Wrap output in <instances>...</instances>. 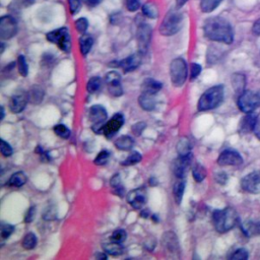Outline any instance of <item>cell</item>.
<instances>
[{
  "label": "cell",
  "mask_w": 260,
  "mask_h": 260,
  "mask_svg": "<svg viewBox=\"0 0 260 260\" xmlns=\"http://www.w3.org/2000/svg\"><path fill=\"white\" fill-rule=\"evenodd\" d=\"M101 85H102V79L99 76H92L87 81L86 89H87L88 92L93 93V92H95L96 90L100 89Z\"/></svg>",
  "instance_id": "cell-36"
},
{
  "label": "cell",
  "mask_w": 260,
  "mask_h": 260,
  "mask_svg": "<svg viewBox=\"0 0 260 260\" xmlns=\"http://www.w3.org/2000/svg\"><path fill=\"white\" fill-rule=\"evenodd\" d=\"M110 157V152L108 150H102L99 152V154L95 156L93 162L98 166H103L108 162Z\"/></svg>",
  "instance_id": "cell-42"
},
{
  "label": "cell",
  "mask_w": 260,
  "mask_h": 260,
  "mask_svg": "<svg viewBox=\"0 0 260 260\" xmlns=\"http://www.w3.org/2000/svg\"><path fill=\"white\" fill-rule=\"evenodd\" d=\"M19 5L21 6H24V7H27V6H30L35 3V0H15Z\"/></svg>",
  "instance_id": "cell-53"
},
{
  "label": "cell",
  "mask_w": 260,
  "mask_h": 260,
  "mask_svg": "<svg viewBox=\"0 0 260 260\" xmlns=\"http://www.w3.org/2000/svg\"><path fill=\"white\" fill-rule=\"evenodd\" d=\"M48 42L53 43L59 47V49L65 53L71 51V38L69 29L65 26L51 30L46 35Z\"/></svg>",
  "instance_id": "cell-6"
},
{
  "label": "cell",
  "mask_w": 260,
  "mask_h": 260,
  "mask_svg": "<svg viewBox=\"0 0 260 260\" xmlns=\"http://www.w3.org/2000/svg\"><path fill=\"white\" fill-rule=\"evenodd\" d=\"M252 31H253L255 35L260 36V19H258L257 21L254 22L253 27H252Z\"/></svg>",
  "instance_id": "cell-52"
},
{
  "label": "cell",
  "mask_w": 260,
  "mask_h": 260,
  "mask_svg": "<svg viewBox=\"0 0 260 260\" xmlns=\"http://www.w3.org/2000/svg\"><path fill=\"white\" fill-rule=\"evenodd\" d=\"M28 101L32 104H40L44 98V90L41 86L34 85L27 92Z\"/></svg>",
  "instance_id": "cell-28"
},
{
  "label": "cell",
  "mask_w": 260,
  "mask_h": 260,
  "mask_svg": "<svg viewBox=\"0 0 260 260\" xmlns=\"http://www.w3.org/2000/svg\"><path fill=\"white\" fill-rule=\"evenodd\" d=\"M188 75V66L184 58H175L170 64V78L174 86H182Z\"/></svg>",
  "instance_id": "cell-5"
},
{
  "label": "cell",
  "mask_w": 260,
  "mask_h": 260,
  "mask_svg": "<svg viewBox=\"0 0 260 260\" xmlns=\"http://www.w3.org/2000/svg\"><path fill=\"white\" fill-rule=\"evenodd\" d=\"M17 34V22L11 15H3L0 18V39L9 40Z\"/></svg>",
  "instance_id": "cell-10"
},
{
  "label": "cell",
  "mask_w": 260,
  "mask_h": 260,
  "mask_svg": "<svg viewBox=\"0 0 260 260\" xmlns=\"http://www.w3.org/2000/svg\"><path fill=\"white\" fill-rule=\"evenodd\" d=\"M243 162V158L240 153L233 149H225L220 152L217 164L220 166H238Z\"/></svg>",
  "instance_id": "cell-14"
},
{
  "label": "cell",
  "mask_w": 260,
  "mask_h": 260,
  "mask_svg": "<svg viewBox=\"0 0 260 260\" xmlns=\"http://www.w3.org/2000/svg\"><path fill=\"white\" fill-rule=\"evenodd\" d=\"M96 257H98V258H100V259H106V258H107V255H106V252H104V253H100V254H98V255H96Z\"/></svg>",
  "instance_id": "cell-58"
},
{
  "label": "cell",
  "mask_w": 260,
  "mask_h": 260,
  "mask_svg": "<svg viewBox=\"0 0 260 260\" xmlns=\"http://www.w3.org/2000/svg\"><path fill=\"white\" fill-rule=\"evenodd\" d=\"M105 81L108 90L113 96H120L123 94V88L121 84V75L117 71L108 72L105 76Z\"/></svg>",
  "instance_id": "cell-12"
},
{
  "label": "cell",
  "mask_w": 260,
  "mask_h": 260,
  "mask_svg": "<svg viewBox=\"0 0 260 260\" xmlns=\"http://www.w3.org/2000/svg\"><path fill=\"white\" fill-rule=\"evenodd\" d=\"M35 210H36L35 207H30V208L27 210V212H26V214H25V216H24V221H25V222H30V221L32 220L34 215H35Z\"/></svg>",
  "instance_id": "cell-51"
},
{
  "label": "cell",
  "mask_w": 260,
  "mask_h": 260,
  "mask_svg": "<svg viewBox=\"0 0 260 260\" xmlns=\"http://www.w3.org/2000/svg\"><path fill=\"white\" fill-rule=\"evenodd\" d=\"M177 151L179 153V156H186L191 154V143L188 138L183 137L179 140L177 144Z\"/></svg>",
  "instance_id": "cell-31"
},
{
  "label": "cell",
  "mask_w": 260,
  "mask_h": 260,
  "mask_svg": "<svg viewBox=\"0 0 260 260\" xmlns=\"http://www.w3.org/2000/svg\"><path fill=\"white\" fill-rule=\"evenodd\" d=\"M232 84L235 88V91L240 92V94L244 91L245 84H246V78L241 73H235L232 76Z\"/></svg>",
  "instance_id": "cell-30"
},
{
  "label": "cell",
  "mask_w": 260,
  "mask_h": 260,
  "mask_svg": "<svg viewBox=\"0 0 260 260\" xmlns=\"http://www.w3.org/2000/svg\"><path fill=\"white\" fill-rule=\"evenodd\" d=\"M69 12L71 15H75L81 8V0H67Z\"/></svg>",
  "instance_id": "cell-44"
},
{
  "label": "cell",
  "mask_w": 260,
  "mask_h": 260,
  "mask_svg": "<svg viewBox=\"0 0 260 260\" xmlns=\"http://www.w3.org/2000/svg\"><path fill=\"white\" fill-rule=\"evenodd\" d=\"M127 238V234L124 230L122 229H119V230H116L112 233V236H111V241H114V242H117V243H123Z\"/></svg>",
  "instance_id": "cell-43"
},
{
  "label": "cell",
  "mask_w": 260,
  "mask_h": 260,
  "mask_svg": "<svg viewBox=\"0 0 260 260\" xmlns=\"http://www.w3.org/2000/svg\"><path fill=\"white\" fill-rule=\"evenodd\" d=\"M189 0H175V4H176V8L180 9L182 8Z\"/></svg>",
  "instance_id": "cell-55"
},
{
  "label": "cell",
  "mask_w": 260,
  "mask_h": 260,
  "mask_svg": "<svg viewBox=\"0 0 260 260\" xmlns=\"http://www.w3.org/2000/svg\"><path fill=\"white\" fill-rule=\"evenodd\" d=\"M184 16L179 9H171L165 15L160 25L158 27L159 34L162 36H173L176 35L183 25Z\"/></svg>",
  "instance_id": "cell-3"
},
{
  "label": "cell",
  "mask_w": 260,
  "mask_h": 260,
  "mask_svg": "<svg viewBox=\"0 0 260 260\" xmlns=\"http://www.w3.org/2000/svg\"><path fill=\"white\" fill-rule=\"evenodd\" d=\"M203 31L207 39L214 42L229 45L234 41V31L231 23L220 16L207 18L203 24Z\"/></svg>",
  "instance_id": "cell-1"
},
{
  "label": "cell",
  "mask_w": 260,
  "mask_h": 260,
  "mask_svg": "<svg viewBox=\"0 0 260 260\" xmlns=\"http://www.w3.org/2000/svg\"><path fill=\"white\" fill-rule=\"evenodd\" d=\"M74 24H75L76 30H77L79 34H81V35L85 34L86 30H87V28H88V20H87L85 17H79V18H77V19L75 20Z\"/></svg>",
  "instance_id": "cell-40"
},
{
  "label": "cell",
  "mask_w": 260,
  "mask_h": 260,
  "mask_svg": "<svg viewBox=\"0 0 260 260\" xmlns=\"http://www.w3.org/2000/svg\"><path fill=\"white\" fill-rule=\"evenodd\" d=\"M128 203L134 209H141L146 201V191L144 188H137L130 191L127 195Z\"/></svg>",
  "instance_id": "cell-15"
},
{
  "label": "cell",
  "mask_w": 260,
  "mask_h": 260,
  "mask_svg": "<svg viewBox=\"0 0 260 260\" xmlns=\"http://www.w3.org/2000/svg\"><path fill=\"white\" fill-rule=\"evenodd\" d=\"M162 84L153 78H145L141 84L142 92L148 94H155L160 90Z\"/></svg>",
  "instance_id": "cell-21"
},
{
  "label": "cell",
  "mask_w": 260,
  "mask_h": 260,
  "mask_svg": "<svg viewBox=\"0 0 260 260\" xmlns=\"http://www.w3.org/2000/svg\"><path fill=\"white\" fill-rule=\"evenodd\" d=\"M17 69L21 76L25 77L28 73V66L24 55H18L17 57Z\"/></svg>",
  "instance_id": "cell-38"
},
{
  "label": "cell",
  "mask_w": 260,
  "mask_h": 260,
  "mask_svg": "<svg viewBox=\"0 0 260 260\" xmlns=\"http://www.w3.org/2000/svg\"><path fill=\"white\" fill-rule=\"evenodd\" d=\"M242 232L246 237H255L260 235V221L248 220L242 223Z\"/></svg>",
  "instance_id": "cell-22"
},
{
  "label": "cell",
  "mask_w": 260,
  "mask_h": 260,
  "mask_svg": "<svg viewBox=\"0 0 260 260\" xmlns=\"http://www.w3.org/2000/svg\"><path fill=\"white\" fill-rule=\"evenodd\" d=\"M238 107L243 113L254 112L260 107V92L244 90L238 99Z\"/></svg>",
  "instance_id": "cell-7"
},
{
  "label": "cell",
  "mask_w": 260,
  "mask_h": 260,
  "mask_svg": "<svg viewBox=\"0 0 260 260\" xmlns=\"http://www.w3.org/2000/svg\"><path fill=\"white\" fill-rule=\"evenodd\" d=\"M239 221V215L233 207L214 210L212 213V222L218 233H226L232 230Z\"/></svg>",
  "instance_id": "cell-2"
},
{
  "label": "cell",
  "mask_w": 260,
  "mask_h": 260,
  "mask_svg": "<svg viewBox=\"0 0 260 260\" xmlns=\"http://www.w3.org/2000/svg\"><path fill=\"white\" fill-rule=\"evenodd\" d=\"M241 186L246 192L260 193V171H254L246 175L241 181Z\"/></svg>",
  "instance_id": "cell-11"
},
{
  "label": "cell",
  "mask_w": 260,
  "mask_h": 260,
  "mask_svg": "<svg viewBox=\"0 0 260 260\" xmlns=\"http://www.w3.org/2000/svg\"><path fill=\"white\" fill-rule=\"evenodd\" d=\"M145 127H146V124H145L144 122H142V121L137 122V123H135V124L132 126V132H133L136 136H138V135H140V134L142 133V131L144 130Z\"/></svg>",
  "instance_id": "cell-50"
},
{
  "label": "cell",
  "mask_w": 260,
  "mask_h": 260,
  "mask_svg": "<svg viewBox=\"0 0 260 260\" xmlns=\"http://www.w3.org/2000/svg\"><path fill=\"white\" fill-rule=\"evenodd\" d=\"M13 150H12V147L10 146V144L8 142H6L5 140L1 139V153L3 156L7 157V156H10L12 154Z\"/></svg>",
  "instance_id": "cell-47"
},
{
  "label": "cell",
  "mask_w": 260,
  "mask_h": 260,
  "mask_svg": "<svg viewBox=\"0 0 260 260\" xmlns=\"http://www.w3.org/2000/svg\"><path fill=\"white\" fill-rule=\"evenodd\" d=\"M81 1L84 2L87 6H91V7L98 5L101 2V0H81Z\"/></svg>",
  "instance_id": "cell-54"
},
{
  "label": "cell",
  "mask_w": 260,
  "mask_h": 260,
  "mask_svg": "<svg viewBox=\"0 0 260 260\" xmlns=\"http://www.w3.org/2000/svg\"><path fill=\"white\" fill-rule=\"evenodd\" d=\"M110 185L111 187L114 188L115 192L119 195V196H123L124 194V188L123 186H121V178L119 174H115L111 180H110Z\"/></svg>",
  "instance_id": "cell-35"
},
{
  "label": "cell",
  "mask_w": 260,
  "mask_h": 260,
  "mask_svg": "<svg viewBox=\"0 0 260 260\" xmlns=\"http://www.w3.org/2000/svg\"><path fill=\"white\" fill-rule=\"evenodd\" d=\"M25 182H26V176L22 172H16L11 175V177L7 182V185L10 187L19 188L22 185H24Z\"/></svg>",
  "instance_id": "cell-29"
},
{
  "label": "cell",
  "mask_w": 260,
  "mask_h": 260,
  "mask_svg": "<svg viewBox=\"0 0 260 260\" xmlns=\"http://www.w3.org/2000/svg\"><path fill=\"white\" fill-rule=\"evenodd\" d=\"M133 145L134 141L128 135H122L115 140V146L120 150H130Z\"/></svg>",
  "instance_id": "cell-27"
},
{
  "label": "cell",
  "mask_w": 260,
  "mask_h": 260,
  "mask_svg": "<svg viewBox=\"0 0 260 260\" xmlns=\"http://www.w3.org/2000/svg\"><path fill=\"white\" fill-rule=\"evenodd\" d=\"M249 257V254H248V251L244 248H240V249H237L232 255H231V259L233 260H245Z\"/></svg>",
  "instance_id": "cell-45"
},
{
  "label": "cell",
  "mask_w": 260,
  "mask_h": 260,
  "mask_svg": "<svg viewBox=\"0 0 260 260\" xmlns=\"http://www.w3.org/2000/svg\"><path fill=\"white\" fill-rule=\"evenodd\" d=\"M124 124V116L121 113L115 114L103 127V133L108 139L112 138Z\"/></svg>",
  "instance_id": "cell-13"
},
{
  "label": "cell",
  "mask_w": 260,
  "mask_h": 260,
  "mask_svg": "<svg viewBox=\"0 0 260 260\" xmlns=\"http://www.w3.org/2000/svg\"><path fill=\"white\" fill-rule=\"evenodd\" d=\"M141 159H142V156H141V154L139 152L132 151L123 161H121V164L123 166H132V165H136Z\"/></svg>",
  "instance_id": "cell-39"
},
{
  "label": "cell",
  "mask_w": 260,
  "mask_h": 260,
  "mask_svg": "<svg viewBox=\"0 0 260 260\" xmlns=\"http://www.w3.org/2000/svg\"><path fill=\"white\" fill-rule=\"evenodd\" d=\"M222 0H200V10L203 13L212 12L221 3Z\"/></svg>",
  "instance_id": "cell-33"
},
{
  "label": "cell",
  "mask_w": 260,
  "mask_h": 260,
  "mask_svg": "<svg viewBox=\"0 0 260 260\" xmlns=\"http://www.w3.org/2000/svg\"><path fill=\"white\" fill-rule=\"evenodd\" d=\"M192 160V153L186 156H179L175 161L173 166L174 174L178 179H184L186 177V174L188 172V169L190 168Z\"/></svg>",
  "instance_id": "cell-16"
},
{
  "label": "cell",
  "mask_w": 260,
  "mask_h": 260,
  "mask_svg": "<svg viewBox=\"0 0 260 260\" xmlns=\"http://www.w3.org/2000/svg\"><path fill=\"white\" fill-rule=\"evenodd\" d=\"M254 132H255L256 136H257V137L260 139V122H259V121L257 122V124H256V126H255Z\"/></svg>",
  "instance_id": "cell-56"
},
{
  "label": "cell",
  "mask_w": 260,
  "mask_h": 260,
  "mask_svg": "<svg viewBox=\"0 0 260 260\" xmlns=\"http://www.w3.org/2000/svg\"><path fill=\"white\" fill-rule=\"evenodd\" d=\"M184 190H185V181H184V179H179L176 182V184L174 185V189H173L174 198H175V201L177 202V204L181 203L183 194H184Z\"/></svg>",
  "instance_id": "cell-32"
},
{
  "label": "cell",
  "mask_w": 260,
  "mask_h": 260,
  "mask_svg": "<svg viewBox=\"0 0 260 260\" xmlns=\"http://www.w3.org/2000/svg\"><path fill=\"white\" fill-rule=\"evenodd\" d=\"M141 54L138 52L137 54H132L128 57H126L125 59H123L122 61H120L119 65L122 68L124 73H128L131 71H134L135 69H137L140 66L141 63Z\"/></svg>",
  "instance_id": "cell-18"
},
{
  "label": "cell",
  "mask_w": 260,
  "mask_h": 260,
  "mask_svg": "<svg viewBox=\"0 0 260 260\" xmlns=\"http://www.w3.org/2000/svg\"><path fill=\"white\" fill-rule=\"evenodd\" d=\"M141 12L142 14L147 17V18H156L159 14V11H158V8H157V5L151 1H147L145 2L144 4H142L141 6Z\"/></svg>",
  "instance_id": "cell-23"
},
{
  "label": "cell",
  "mask_w": 260,
  "mask_h": 260,
  "mask_svg": "<svg viewBox=\"0 0 260 260\" xmlns=\"http://www.w3.org/2000/svg\"><path fill=\"white\" fill-rule=\"evenodd\" d=\"M161 244L169 252L176 253L179 250V241H178L177 236L173 232H166L162 235Z\"/></svg>",
  "instance_id": "cell-20"
},
{
  "label": "cell",
  "mask_w": 260,
  "mask_h": 260,
  "mask_svg": "<svg viewBox=\"0 0 260 260\" xmlns=\"http://www.w3.org/2000/svg\"><path fill=\"white\" fill-rule=\"evenodd\" d=\"M27 102H28L27 93L19 92V93L13 94L9 101V109L13 113H16V114L20 113L25 109Z\"/></svg>",
  "instance_id": "cell-17"
},
{
  "label": "cell",
  "mask_w": 260,
  "mask_h": 260,
  "mask_svg": "<svg viewBox=\"0 0 260 260\" xmlns=\"http://www.w3.org/2000/svg\"><path fill=\"white\" fill-rule=\"evenodd\" d=\"M54 132L56 135H58L59 137L63 138V139H67L70 136V130L67 126L63 125V124H58L54 127Z\"/></svg>",
  "instance_id": "cell-41"
},
{
  "label": "cell",
  "mask_w": 260,
  "mask_h": 260,
  "mask_svg": "<svg viewBox=\"0 0 260 260\" xmlns=\"http://www.w3.org/2000/svg\"><path fill=\"white\" fill-rule=\"evenodd\" d=\"M92 45H93V39L91 36L87 34L81 35V37L79 38V50L83 56H86L90 52Z\"/></svg>",
  "instance_id": "cell-24"
},
{
  "label": "cell",
  "mask_w": 260,
  "mask_h": 260,
  "mask_svg": "<svg viewBox=\"0 0 260 260\" xmlns=\"http://www.w3.org/2000/svg\"><path fill=\"white\" fill-rule=\"evenodd\" d=\"M4 118V109L3 107H1V120Z\"/></svg>",
  "instance_id": "cell-59"
},
{
  "label": "cell",
  "mask_w": 260,
  "mask_h": 260,
  "mask_svg": "<svg viewBox=\"0 0 260 260\" xmlns=\"http://www.w3.org/2000/svg\"><path fill=\"white\" fill-rule=\"evenodd\" d=\"M223 86L221 84L214 85L203 92L198 101L199 111H208L218 107L223 101Z\"/></svg>",
  "instance_id": "cell-4"
},
{
  "label": "cell",
  "mask_w": 260,
  "mask_h": 260,
  "mask_svg": "<svg viewBox=\"0 0 260 260\" xmlns=\"http://www.w3.org/2000/svg\"><path fill=\"white\" fill-rule=\"evenodd\" d=\"M108 117L107 110L101 105H94L89 109L88 119L91 122V129L94 133L102 134L103 127Z\"/></svg>",
  "instance_id": "cell-8"
},
{
  "label": "cell",
  "mask_w": 260,
  "mask_h": 260,
  "mask_svg": "<svg viewBox=\"0 0 260 260\" xmlns=\"http://www.w3.org/2000/svg\"><path fill=\"white\" fill-rule=\"evenodd\" d=\"M193 178L196 182H202L206 177V170L200 164H196L192 171Z\"/></svg>",
  "instance_id": "cell-37"
},
{
  "label": "cell",
  "mask_w": 260,
  "mask_h": 260,
  "mask_svg": "<svg viewBox=\"0 0 260 260\" xmlns=\"http://www.w3.org/2000/svg\"><path fill=\"white\" fill-rule=\"evenodd\" d=\"M13 231H14L13 225L8 224V223L2 224V226H1V237H2V239H7L13 233Z\"/></svg>",
  "instance_id": "cell-48"
},
{
  "label": "cell",
  "mask_w": 260,
  "mask_h": 260,
  "mask_svg": "<svg viewBox=\"0 0 260 260\" xmlns=\"http://www.w3.org/2000/svg\"><path fill=\"white\" fill-rule=\"evenodd\" d=\"M151 36H152V28L148 23L142 22L138 25L136 39H137L138 52L141 55L146 54L151 41Z\"/></svg>",
  "instance_id": "cell-9"
},
{
  "label": "cell",
  "mask_w": 260,
  "mask_h": 260,
  "mask_svg": "<svg viewBox=\"0 0 260 260\" xmlns=\"http://www.w3.org/2000/svg\"><path fill=\"white\" fill-rule=\"evenodd\" d=\"M148 214H149V210L148 209H144V210L141 211V216H143V217H147Z\"/></svg>",
  "instance_id": "cell-57"
},
{
  "label": "cell",
  "mask_w": 260,
  "mask_h": 260,
  "mask_svg": "<svg viewBox=\"0 0 260 260\" xmlns=\"http://www.w3.org/2000/svg\"><path fill=\"white\" fill-rule=\"evenodd\" d=\"M125 5L127 10L130 12H135L142 6L140 0H125Z\"/></svg>",
  "instance_id": "cell-46"
},
{
  "label": "cell",
  "mask_w": 260,
  "mask_h": 260,
  "mask_svg": "<svg viewBox=\"0 0 260 260\" xmlns=\"http://www.w3.org/2000/svg\"><path fill=\"white\" fill-rule=\"evenodd\" d=\"M138 103L140 107L145 111H152L155 107V100L153 98V94L142 92L141 95L138 98Z\"/></svg>",
  "instance_id": "cell-25"
},
{
  "label": "cell",
  "mask_w": 260,
  "mask_h": 260,
  "mask_svg": "<svg viewBox=\"0 0 260 260\" xmlns=\"http://www.w3.org/2000/svg\"><path fill=\"white\" fill-rule=\"evenodd\" d=\"M258 122V116L256 113H246V116L242 118L240 125H239V131L241 133H250L251 131H254L255 126Z\"/></svg>",
  "instance_id": "cell-19"
},
{
  "label": "cell",
  "mask_w": 260,
  "mask_h": 260,
  "mask_svg": "<svg viewBox=\"0 0 260 260\" xmlns=\"http://www.w3.org/2000/svg\"><path fill=\"white\" fill-rule=\"evenodd\" d=\"M21 245L24 249L26 250H31L36 247L37 245V237L34 233H28L24 236V238L22 239Z\"/></svg>",
  "instance_id": "cell-34"
},
{
  "label": "cell",
  "mask_w": 260,
  "mask_h": 260,
  "mask_svg": "<svg viewBox=\"0 0 260 260\" xmlns=\"http://www.w3.org/2000/svg\"><path fill=\"white\" fill-rule=\"evenodd\" d=\"M201 69H202V67L198 63H192L191 69H190V79L193 80L196 77H198V75L201 72Z\"/></svg>",
  "instance_id": "cell-49"
},
{
  "label": "cell",
  "mask_w": 260,
  "mask_h": 260,
  "mask_svg": "<svg viewBox=\"0 0 260 260\" xmlns=\"http://www.w3.org/2000/svg\"><path fill=\"white\" fill-rule=\"evenodd\" d=\"M103 249L106 253L112 256H118L124 252V247L122 246V243H117L114 241L103 244Z\"/></svg>",
  "instance_id": "cell-26"
}]
</instances>
